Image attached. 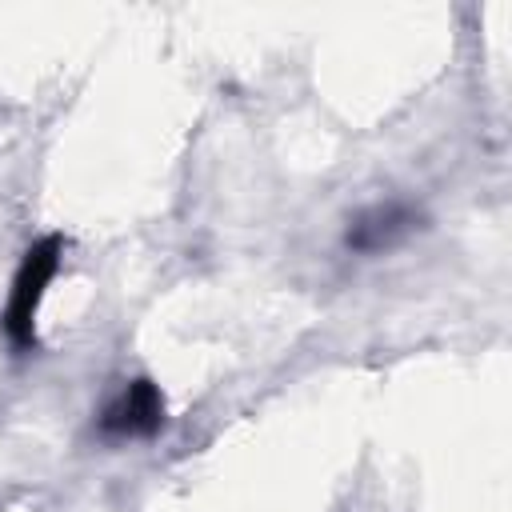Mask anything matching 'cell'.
Returning <instances> with one entry per match:
<instances>
[{"instance_id":"3957f363","label":"cell","mask_w":512,"mask_h":512,"mask_svg":"<svg viewBox=\"0 0 512 512\" xmlns=\"http://www.w3.org/2000/svg\"><path fill=\"white\" fill-rule=\"evenodd\" d=\"M420 228V212L412 204H400V200H388V204H376V208H364L352 224H348V236L344 244L356 248V252H384V248H396L404 236H412Z\"/></svg>"},{"instance_id":"7a4b0ae2","label":"cell","mask_w":512,"mask_h":512,"mask_svg":"<svg viewBox=\"0 0 512 512\" xmlns=\"http://www.w3.org/2000/svg\"><path fill=\"white\" fill-rule=\"evenodd\" d=\"M164 424V396L152 380H132L100 416V432L116 440L152 436Z\"/></svg>"},{"instance_id":"6da1fadb","label":"cell","mask_w":512,"mask_h":512,"mask_svg":"<svg viewBox=\"0 0 512 512\" xmlns=\"http://www.w3.org/2000/svg\"><path fill=\"white\" fill-rule=\"evenodd\" d=\"M60 256H64V240L40 236L24 252V260L12 276V292H8V308H4V332L12 336L16 348L36 344V308H40V300H44V292L60 268Z\"/></svg>"}]
</instances>
